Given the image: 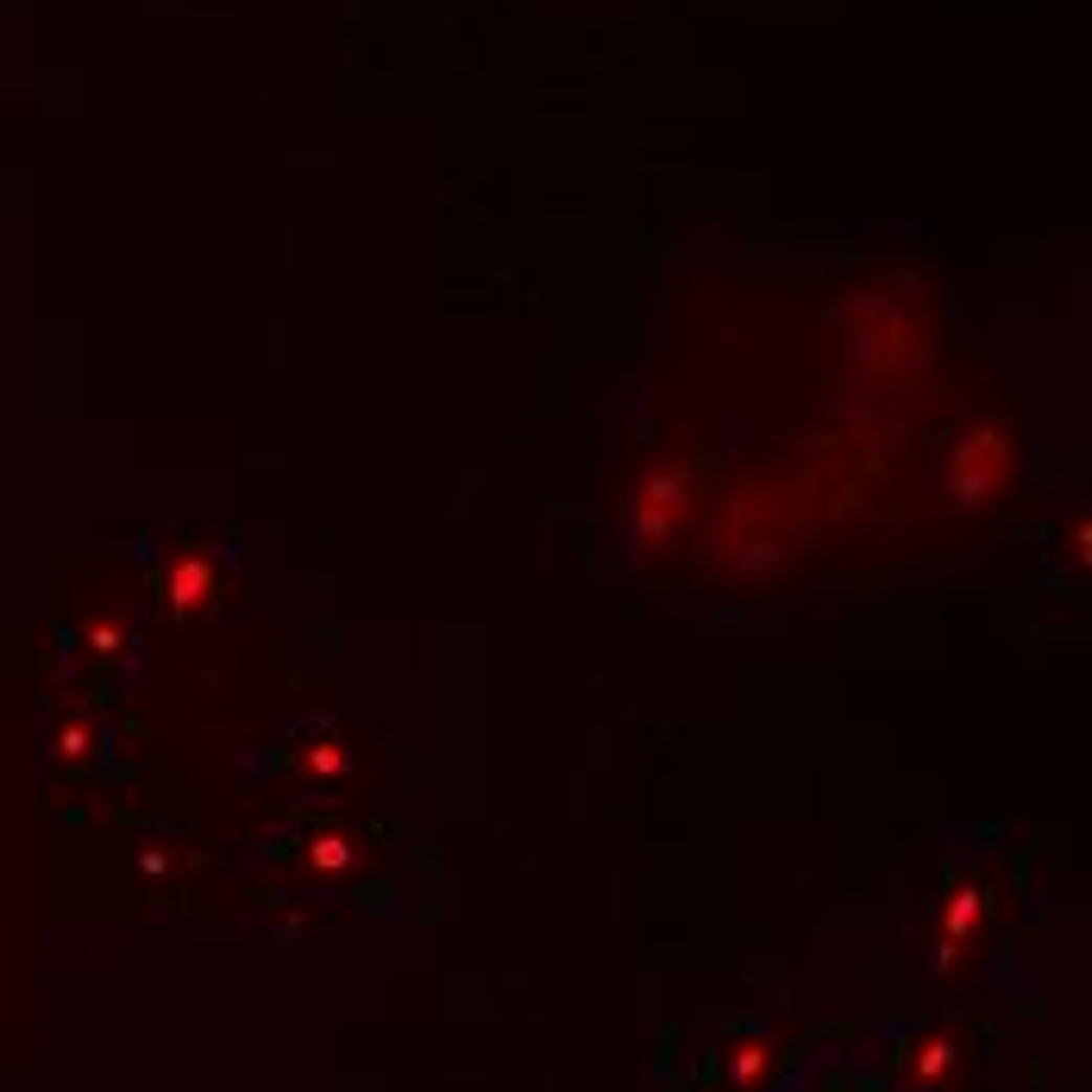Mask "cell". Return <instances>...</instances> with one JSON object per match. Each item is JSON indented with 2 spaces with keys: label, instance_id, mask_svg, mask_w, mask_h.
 <instances>
[{
  "label": "cell",
  "instance_id": "obj_1",
  "mask_svg": "<svg viewBox=\"0 0 1092 1092\" xmlns=\"http://www.w3.org/2000/svg\"><path fill=\"white\" fill-rule=\"evenodd\" d=\"M1018 459H1024V446H1018V433H1011L1005 421H974V427H961L955 446H949V459H942V490H949V503H955V509H993V503L1018 484Z\"/></svg>",
  "mask_w": 1092,
  "mask_h": 1092
},
{
  "label": "cell",
  "instance_id": "obj_2",
  "mask_svg": "<svg viewBox=\"0 0 1092 1092\" xmlns=\"http://www.w3.org/2000/svg\"><path fill=\"white\" fill-rule=\"evenodd\" d=\"M691 509H697V459H691V452H672V459L647 465V477L634 484V503H628L634 540H641V547L672 540V534L685 528Z\"/></svg>",
  "mask_w": 1092,
  "mask_h": 1092
},
{
  "label": "cell",
  "instance_id": "obj_3",
  "mask_svg": "<svg viewBox=\"0 0 1092 1092\" xmlns=\"http://www.w3.org/2000/svg\"><path fill=\"white\" fill-rule=\"evenodd\" d=\"M163 603L176 609V616H201L214 597H220V572H214V559L207 553H176L170 565H163Z\"/></svg>",
  "mask_w": 1092,
  "mask_h": 1092
},
{
  "label": "cell",
  "instance_id": "obj_4",
  "mask_svg": "<svg viewBox=\"0 0 1092 1092\" xmlns=\"http://www.w3.org/2000/svg\"><path fill=\"white\" fill-rule=\"evenodd\" d=\"M867 358L879 371H911L923 364V327L898 308H873V333H867Z\"/></svg>",
  "mask_w": 1092,
  "mask_h": 1092
},
{
  "label": "cell",
  "instance_id": "obj_5",
  "mask_svg": "<svg viewBox=\"0 0 1092 1092\" xmlns=\"http://www.w3.org/2000/svg\"><path fill=\"white\" fill-rule=\"evenodd\" d=\"M980 917H986V892L980 886H955L949 905H942V974L961 961V949H974Z\"/></svg>",
  "mask_w": 1092,
  "mask_h": 1092
},
{
  "label": "cell",
  "instance_id": "obj_6",
  "mask_svg": "<svg viewBox=\"0 0 1092 1092\" xmlns=\"http://www.w3.org/2000/svg\"><path fill=\"white\" fill-rule=\"evenodd\" d=\"M949 1062H955V1049L942 1043V1037H930V1043H917V1062H911V1080L917 1087H936L942 1074H949Z\"/></svg>",
  "mask_w": 1092,
  "mask_h": 1092
},
{
  "label": "cell",
  "instance_id": "obj_7",
  "mask_svg": "<svg viewBox=\"0 0 1092 1092\" xmlns=\"http://www.w3.org/2000/svg\"><path fill=\"white\" fill-rule=\"evenodd\" d=\"M729 1080L748 1092V1087H760L766 1080V1043H741L735 1049V1062H729Z\"/></svg>",
  "mask_w": 1092,
  "mask_h": 1092
},
{
  "label": "cell",
  "instance_id": "obj_8",
  "mask_svg": "<svg viewBox=\"0 0 1092 1092\" xmlns=\"http://www.w3.org/2000/svg\"><path fill=\"white\" fill-rule=\"evenodd\" d=\"M346 861H352V842L346 835H314V867L320 873H339Z\"/></svg>",
  "mask_w": 1092,
  "mask_h": 1092
},
{
  "label": "cell",
  "instance_id": "obj_9",
  "mask_svg": "<svg viewBox=\"0 0 1092 1092\" xmlns=\"http://www.w3.org/2000/svg\"><path fill=\"white\" fill-rule=\"evenodd\" d=\"M308 766H314V773H346V754H339L333 741H320V748L308 754Z\"/></svg>",
  "mask_w": 1092,
  "mask_h": 1092
},
{
  "label": "cell",
  "instance_id": "obj_10",
  "mask_svg": "<svg viewBox=\"0 0 1092 1092\" xmlns=\"http://www.w3.org/2000/svg\"><path fill=\"white\" fill-rule=\"evenodd\" d=\"M88 641H94V653H113V647H119L126 634H119L113 622H94V634H88Z\"/></svg>",
  "mask_w": 1092,
  "mask_h": 1092
}]
</instances>
